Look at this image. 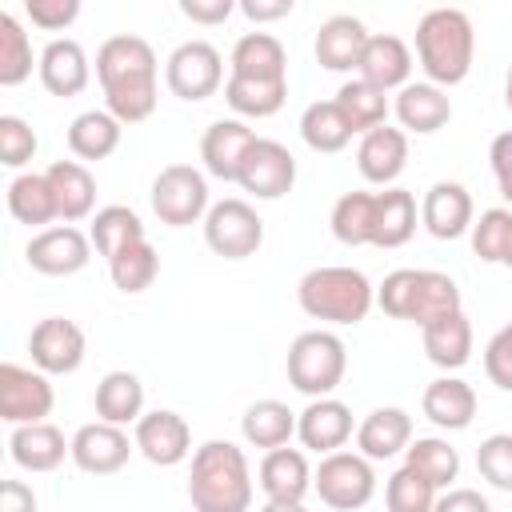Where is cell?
<instances>
[{"mask_svg":"<svg viewBox=\"0 0 512 512\" xmlns=\"http://www.w3.org/2000/svg\"><path fill=\"white\" fill-rule=\"evenodd\" d=\"M8 452L24 472H52L64 464V456H72V440H64V432L48 420L40 424H20L8 436Z\"/></svg>","mask_w":512,"mask_h":512,"instance_id":"484cf974","label":"cell"},{"mask_svg":"<svg viewBox=\"0 0 512 512\" xmlns=\"http://www.w3.org/2000/svg\"><path fill=\"white\" fill-rule=\"evenodd\" d=\"M496 184H500V196L512 204V176H508V180H496Z\"/></svg>","mask_w":512,"mask_h":512,"instance_id":"91938a15","label":"cell"},{"mask_svg":"<svg viewBox=\"0 0 512 512\" xmlns=\"http://www.w3.org/2000/svg\"><path fill=\"white\" fill-rule=\"evenodd\" d=\"M404 464L416 468L424 480H432L436 488H448L460 476V452L444 440V436H416L404 448Z\"/></svg>","mask_w":512,"mask_h":512,"instance_id":"b9f144b4","label":"cell"},{"mask_svg":"<svg viewBox=\"0 0 512 512\" xmlns=\"http://www.w3.org/2000/svg\"><path fill=\"white\" fill-rule=\"evenodd\" d=\"M344 368H348V348L336 332L312 328L300 332L288 348V384L312 400L332 396L344 380Z\"/></svg>","mask_w":512,"mask_h":512,"instance_id":"8992f818","label":"cell"},{"mask_svg":"<svg viewBox=\"0 0 512 512\" xmlns=\"http://www.w3.org/2000/svg\"><path fill=\"white\" fill-rule=\"evenodd\" d=\"M32 76V40L12 12H0V84L16 88Z\"/></svg>","mask_w":512,"mask_h":512,"instance_id":"f6af8a7d","label":"cell"},{"mask_svg":"<svg viewBox=\"0 0 512 512\" xmlns=\"http://www.w3.org/2000/svg\"><path fill=\"white\" fill-rule=\"evenodd\" d=\"M296 436L304 448L328 456V452H340L352 436V408L336 396H320V400H308L304 412H296Z\"/></svg>","mask_w":512,"mask_h":512,"instance_id":"d6986e66","label":"cell"},{"mask_svg":"<svg viewBox=\"0 0 512 512\" xmlns=\"http://www.w3.org/2000/svg\"><path fill=\"white\" fill-rule=\"evenodd\" d=\"M24 256L40 276H76L92 260V236L72 224H52L28 240Z\"/></svg>","mask_w":512,"mask_h":512,"instance_id":"5bb4252c","label":"cell"},{"mask_svg":"<svg viewBox=\"0 0 512 512\" xmlns=\"http://www.w3.org/2000/svg\"><path fill=\"white\" fill-rule=\"evenodd\" d=\"M232 0H180V12L192 24H224L232 16Z\"/></svg>","mask_w":512,"mask_h":512,"instance_id":"f5cc1de1","label":"cell"},{"mask_svg":"<svg viewBox=\"0 0 512 512\" xmlns=\"http://www.w3.org/2000/svg\"><path fill=\"white\" fill-rule=\"evenodd\" d=\"M300 136H304V144H308L312 152L332 156V152H344L356 132H352V124L344 120V112H340L336 100H312V104L300 112Z\"/></svg>","mask_w":512,"mask_h":512,"instance_id":"8d00e7d4","label":"cell"},{"mask_svg":"<svg viewBox=\"0 0 512 512\" xmlns=\"http://www.w3.org/2000/svg\"><path fill=\"white\" fill-rule=\"evenodd\" d=\"M488 164H492L496 180H508V176H512V128L500 132V136H492V144H488Z\"/></svg>","mask_w":512,"mask_h":512,"instance_id":"9f6ffc18","label":"cell"},{"mask_svg":"<svg viewBox=\"0 0 512 512\" xmlns=\"http://www.w3.org/2000/svg\"><path fill=\"white\" fill-rule=\"evenodd\" d=\"M28 352H32V364L44 372V376H68L84 364V352H88V340L80 332L76 320H64V316H44L32 332H28Z\"/></svg>","mask_w":512,"mask_h":512,"instance_id":"4fadbf2b","label":"cell"},{"mask_svg":"<svg viewBox=\"0 0 512 512\" xmlns=\"http://www.w3.org/2000/svg\"><path fill=\"white\" fill-rule=\"evenodd\" d=\"M132 452H136V440H128L124 428L104 424V420L84 424L72 436V464L80 472H88V476H112V472H120Z\"/></svg>","mask_w":512,"mask_h":512,"instance_id":"2e32d148","label":"cell"},{"mask_svg":"<svg viewBox=\"0 0 512 512\" xmlns=\"http://www.w3.org/2000/svg\"><path fill=\"white\" fill-rule=\"evenodd\" d=\"M96 416L104 424H116V428L136 424L144 416V384H140V376L124 372V368L108 372L96 384Z\"/></svg>","mask_w":512,"mask_h":512,"instance_id":"836d02e7","label":"cell"},{"mask_svg":"<svg viewBox=\"0 0 512 512\" xmlns=\"http://www.w3.org/2000/svg\"><path fill=\"white\" fill-rule=\"evenodd\" d=\"M188 500L196 512H248L252 472L244 448H236L232 440H204L192 452Z\"/></svg>","mask_w":512,"mask_h":512,"instance_id":"7a4b0ae2","label":"cell"},{"mask_svg":"<svg viewBox=\"0 0 512 512\" xmlns=\"http://www.w3.org/2000/svg\"><path fill=\"white\" fill-rule=\"evenodd\" d=\"M476 468L480 476L500 488V492H512V432H492L480 440L476 448Z\"/></svg>","mask_w":512,"mask_h":512,"instance_id":"7dc6e473","label":"cell"},{"mask_svg":"<svg viewBox=\"0 0 512 512\" xmlns=\"http://www.w3.org/2000/svg\"><path fill=\"white\" fill-rule=\"evenodd\" d=\"M256 144V132L244 124V120H212L200 136V160H204V172L216 176V180H232L240 176V164L248 156V148Z\"/></svg>","mask_w":512,"mask_h":512,"instance_id":"ac0fdd59","label":"cell"},{"mask_svg":"<svg viewBox=\"0 0 512 512\" xmlns=\"http://www.w3.org/2000/svg\"><path fill=\"white\" fill-rule=\"evenodd\" d=\"M416 232V200L408 188H384L376 192V228H372V244L376 248H400L408 244Z\"/></svg>","mask_w":512,"mask_h":512,"instance_id":"e575fe53","label":"cell"},{"mask_svg":"<svg viewBox=\"0 0 512 512\" xmlns=\"http://www.w3.org/2000/svg\"><path fill=\"white\" fill-rule=\"evenodd\" d=\"M88 236H92V248H96L104 260H112V256H120L124 248L148 240L140 216H136L128 204H108V208H100V212L92 216V232H88Z\"/></svg>","mask_w":512,"mask_h":512,"instance_id":"74e56055","label":"cell"},{"mask_svg":"<svg viewBox=\"0 0 512 512\" xmlns=\"http://www.w3.org/2000/svg\"><path fill=\"white\" fill-rule=\"evenodd\" d=\"M296 4L292 0H240V12L252 20V24H268V20H280L288 16Z\"/></svg>","mask_w":512,"mask_h":512,"instance_id":"11a10c76","label":"cell"},{"mask_svg":"<svg viewBox=\"0 0 512 512\" xmlns=\"http://www.w3.org/2000/svg\"><path fill=\"white\" fill-rule=\"evenodd\" d=\"M472 252L484 264L512 268V208H488L472 220Z\"/></svg>","mask_w":512,"mask_h":512,"instance_id":"7bdbcfd3","label":"cell"},{"mask_svg":"<svg viewBox=\"0 0 512 512\" xmlns=\"http://www.w3.org/2000/svg\"><path fill=\"white\" fill-rule=\"evenodd\" d=\"M8 212L12 220L28 224V228H40L60 220V208H56V192L48 184V172H20L12 184H8Z\"/></svg>","mask_w":512,"mask_h":512,"instance_id":"d6a6232c","label":"cell"},{"mask_svg":"<svg viewBox=\"0 0 512 512\" xmlns=\"http://www.w3.org/2000/svg\"><path fill=\"white\" fill-rule=\"evenodd\" d=\"M40 140L32 132L28 120L20 116H0V164L4 168H24L32 156H36Z\"/></svg>","mask_w":512,"mask_h":512,"instance_id":"c3c4849f","label":"cell"},{"mask_svg":"<svg viewBox=\"0 0 512 512\" xmlns=\"http://www.w3.org/2000/svg\"><path fill=\"white\" fill-rule=\"evenodd\" d=\"M156 52L144 36H108L96 52V80L104 88V108L120 124H140L156 112Z\"/></svg>","mask_w":512,"mask_h":512,"instance_id":"6da1fadb","label":"cell"},{"mask_svg":"<svg viewBox=\"0 0 512 512\" xmlns=\"http://www.w3.org/2000/svg\"><path fill=\"white\" fill-rule=\"evenodd\" d=\"M124 124L108 108H88L68 124V148L76 160H108L120 148Z\"/></svg>","mask_w":512,"mask_h":512,"instance_id":"1f68e13d","label":"cell"},{"mask_svg":"<svg viewBox=\"0 0 512 512\" xmlns=\"http://www.w3.org/2000/svg\"><path fill=\"white\" fill-rule=\"evenodd\" d=\"M56 404V392L40 368H24L4 360L0 364V416L20 428V424H40Z\"/></svg>","mask_w":512,"mask_h":512,"instance_id":"8fae6325","label":"cell"},{"mask_svg":"<svg viewBox=\"0 0 512 512\" xmlns=\"http://www.w3.org/2000/svg\"><path fill=\"white\" fill-rule=\"evenodd\" d=\"M260 512H304V504H276V500H268Z\"/></svg>","mask_w":512,"mask_h":512,"instance_id":"6f0895ef","label":"cell"},{"mask_svg":"<svg viewBox=\"0 0 512 512\" xmlns=\"http://www.w3.org/2000/svg\"><path fill=\"white\" fill-rule=\"evenodd\" d=\"M0 512H36V492L24 480L0 484Z\"/></svg>","mask_w":512,"mask_h":512,"instance_id":"db71d44e","label":"cell"},{"mask_svg":"<svg viewBox=\"0 0 512 512\" xmlns=\"http://www.w3.org/2000/svg\"><path fill=\"white\" fill-rule=\"evenodd\" d=\"M24 12L36 28L44 32H60L80 16V0H24Z\"/></svg>","mask_w":512,"mask_h":512,"instance_id":"f907efd6","label":"cell"},{"mask_svg":"<svg viewBox=\"0 0 512 512\" xmlns=\"http://www.w3.org/2000/svg\"><path fill=\"white\" fill-rule=\"evenodd\" d=\"M48 184L56 192V208L64 224H76L84 216H92L96 208V180L80 160H56L48 164Z\"/></svg>","mask_w":512,"mask_h":512,"instance_id":"f546056e","label":"cell"},{"mask_svg":"<svg viewBox=\"0 0 512 512\" xmlns=\"http://www.w3.org/2000/svg\"><path fill=\"white\" fill-rule=\"evenodd\" d=\"M420 224L436 240H456V236L472 232V196H468V188L456 184V180H436L424 192Z\"/></svg>","mask_w":512,"mask_h":512,"instance_id":"44dd1931","label":"cell"},{"mask_svg":"<svg viewBox=\"0 0 512 512\" xmlns=\"http://www.w3.org/2000/svg\"><path fill=\"white\" fill-rule=\"evenodd\" d=\"M408 164V136L404 128H392V124H380L372 132L360 136L356 144V168L368 184H380V188H392L396 176L404 172Z\"/></svg>","mask_w":512,"mask_h":512,"instance_id":"ffe728a7","label":"cell"},{"mask_svg":"<svg viewBox=\"0 0 512 512\" xmlns=\"http://www.w3.org/2000/svg\"><path fill=\"white\" fill-rule=\"evenodd\" d=\"M476 32L468 12L460 8H432L416 24V60L436 88H452L472 72Z\"/></svg>","mask_w":512,"mask_h":512,"instance_id":"3957f363","label":"cell"},{"mask_svg":"<svg viewBox=\"0 0 512 512\" xmlns=\"http://www.w3.org/2000/svg\"><path fill=\"white\" fill-rule=\"evenodd\" d=\"M164 84L172 96H180L188 104L208 100L224 84V56L208 40H184L164 60Z\"/></svg>","mask_w":512,"mask_h":512,"instance_id":"30bf717a","label":"cell"},{"mask_svg":"<svg viewBox=\"0 0 512 512\" xmlns=\"http://www.w3.org/2000/svg\"><path fill=\"white\" fill-rule=\"evenodd\" d=\"M312 488L320 492V500L336 512H360L372 496H376V472L372 460L360 452H328L320 460V468L312 472Z\"/></svg>","mask_w":512,"mask_h":512,"instance_id":"ba28073f","label":"cell"},{"mask_svg":"<svg viewBox=\"0 0 512 512\" xmlns=\"http://www.w3.org/2000/svg\"><path fill=\"white\" fill-rule=\"evenodd\" d=\"M396 120L404 132H416V136H432L440 132L448 120H452V100L444 88L420 80V84H404L396 92V104H392Z\"/></svg>","mask_w":512,"mask_h":512,"instance_id":"cb8c5ba5","label":"cell"},{"mask_svg":"<svg viewBox=\"0 0 512 512\" xmlns=\"http://www.w3.org/2000/svg\"><path fill=\"white\" fill-rule=\"evenodd\" d=\"M376 304L392 320H412L416 328H428L432 320H444L460 308V288L448 272L436 268H396L376 288Z\"/></svg>","mask_w":512,"mask_h":512,"instance_id":"277c9868","label":"cell"},{"mask_svg":"<svg viewBox=\"0 0 512 512\" xmlns=\"http://www.w3.org/2000/svg\"><path fill=\"white\" fill-rule=\"evenodd\" d=\"M336 104H340V112H344V120L352 124V132H372V128H380V124H388V112H392V104H388V92H380V88H372L368 80H344L340 84V92H336Z\"/></svg>","mask_w":512,"mask_h":512,"instance_id":"ab89813d","label":"cell"},{"mask_svg":"<svg viewBox=\"0 0 512 512\" xmlns=\"http://www.w3.org/2000/svg\"><path fill=\"white\" fill-rule=\"evenodd\" d=\"M436 492L440 488L432 480H424L416 468L400 464L384 484V504H388V512H432L436 508Z\"/></svg>","mask_w":512,"mask_h":512,"instance_id":"bcb514c9","label":"cell"},{"mask_svg":"<svg viewBox=\"0 0 512 512\" xmlns=\"http://www.w3.org/2000/svg\"><path fill=\"white\" fill-rule=\"evenodd\" d=\"M148 200H152L156 220L168 224V228H188V224L204 220L208 208H212L208 204V180L192 164H168V168H160L156 180H152Z\"/></svg>","mask_w":512,"mask_h":512,"instance_id":"52a82bcc","label":"cell"},{"mask_svg":"<svg viewBox=\"0 0 512 512\" xmlns=\"http://www.w3.org/2000/svg\"><path fill=\"white\" fill-rule=\"evenodd\" d=\"M420 408H424V416H428L436 428L460 432V428H468L472 416H476V392H472V384L460 380V376H440V380H432V384L424 388Z\"/></svg>","mask_w":512,"mask_h":512,"instance_id":"f1b7e54d","label":"cell"},{"mask_svg":"<svg viewBox=\"0 0 512 512\" xmlns=\"http://www.w3.org/2000/svg\"><path fill=\"white\" fill-rule=\"evenodd\" d=\"M296 300L312 320H328V324H360L372 304H376V288L360 268L348 264H324L300 276L296 284Z\"/></svg>","mask_w":512,"mask_h":512,"instance_id":"5b68a950","label":"cell"},{"mask_svg":"<svg viewBox=\"0 0 512 512\" xmlns=\"http://www.w3.org/2000/svg\"><path fill=\"white\" fill-rule=\"evenodd\" d=\"M228 76H240V80H288V52L272 32H244L228 52Z\"/></svg>","mask_w":512,"mask_h":512,"instance_id":"603a6c76","label":"cell"},{"mask_svg":"<svg viewBox=\"0 0 512 512\" xmlns=\"http://www.w3.org/2000/svg\"><path fill=\"white\" fill-rule=\"evenodd\" d=\"M504 104H508V112H512V64H508V76H504Z\"/></svg>","mask_w":512,"mask_h":512,"instance_id":"680465c9","label":"cell"},{"mask_svg":"<svg viewBox=\"0 0 512 512\" xmlns=\"http://www.w3.org/2000/svg\"><path fill=\"white\" fill-rule=\"evenodd\" d=\"M236 184L256 196V200H280L284 192H292L296 184V156L280 144V140H268V136H256V144L248 148L244 164H240V176Z\"/></svg>","mask_w":512,"mask_h":512,"instance_id":"7c38bea8","label":"cell"},{"mask_svg":"<svg viewBox=\"0 0 512 512\" xmlns=\"http://www.w3.org/2000/svg\"><path fill=\"white\" fill-rule=\"evenodd\" d=\"M108 276H112V284L120 292L136 296V292L152 288V280L160 276V256H156V248L148 240H140V244H132V248H124L120 256L108 260Z\"/></svg>","mask_w":512,"mask_h":512,"instance_id":"ee69618b","label":"cell"},{"mask_svg":"<svg viewBox=\"0 0 512 512\" xmlns=\"http://www.w3.org/2000/svg\"><path fill=\"white\" fill-rule=\"evenodd\" d=\"M432 512H492V504L476 488H448L444 496H436Z\"/></svg>","mask_w":512,"mask_h":512,"instance_id":"816d5d0a","label":"cell"},{"mask_svg":"<svg viewBox=\"0 0 512 512\" xmlns=\"http://www.w3.org/2000/svg\"><path fill=\"white\" fill-rule=\"evenodd\" d=\"M412 444V416L396 404L372 408L356 428V448L368 460H392Z\"/></svg>","mask_w":512,"mask_h":512,"instance_id":"d4e9b609","label":"cell"},{"mask_svg":"<svg viewBox=\"0 0 512 512\" xmlns=\"http://www.w3.org/2000/svg\"><path fill=\"white\" fill-rule=\"evenodd\" d=\"M240 432L252 448H284L296 436V412L284 400H256L240 416Z\"/></svg>","mask_w":512,"mask_h":512,"instance_id":"d590c367","label":"cell"},{"mask_svg":"<svg viewBox=\"0 0 512 512\" xmlns=\"http://www.w3.org/2000/svg\"><path fill=\"white\" fill-rule=\"evenodd\" d=\"M368 28L360 16H348V12H336L328 16L320 28H316V40H312V52H316V64L328 68V72H352L360 68V56L368 48Z\"/></svg>","mask_w":512,"mask_h":512,"instance_id":"e0dca14e","label":"cell"},{"mask_svg":"<svg viewBox=\"0 0 512 512\" xmlns=\"http://www.w3.org/2000/svg\"><path fill=\"white\" fill-rule=\"evenodd\" d=\"M40 84L52 92V96H80L92 80V64H88V52L76 44V40H48L44 52H40Z\"/></svg>","mask_w":512,"mask_h":512,"instance_id":"7402d4cb","label":"cell"},{"mask_svg":"<svg viewBox=\"0 0 512 512\" xmlns=\"http://www.w3.org/2000/svg\"><path fill=\"white\" fill-rule=\"evenodd\" d=\"M356 72H360V80H368V84L380 88V92L404 88V84H412V80H408V76H412V52H408V44H404L400 36H392V32L368 36V48H364Z\"/></svg>","mask_w":512,"mask_h":512,"instance_id":"83f0119b","label":"cell"},{"mask_svg":"<svg viewBox=\"0 0 512 512\" xmlns=\"http://www.w3.org/2000/svg\"><path fill=\"white\" fill-rule=\"evenodd\" d=\"M260 488L276 504H304L312 488V468L300 448H272L260 460Z\"/></svg>","mask_w":512,"mask_h":512,"instance_id":"4316f807","label":"cell"},{"mask_svg":"<svg viewBox=\"0 0 512 512\" xmlns=\"http://www.w3.org/2000/svg\"><path fill=\"white\" fill-rule=\"evenodd\" d=\"M484 372L500 392H512V320L484 344Z\"/></svg>","mask_w":512,"mask_h":512,"instance_id":"681fc988","label":"cell"},{"mask_svg":"<svg viewBox=\"0 0 512 512\" xmlns=\"http://www.w3.org/2000/svg\"><path fill=\"white\" fill-rule=\"evenodd\" d=\"M420 340H424V356L444 372H456L472 360V324L464 312L432 320L428 328H420Z\"/></svg>","mask_w":512,"mask_h":512,"instance_id":"4dcf8cb0","label":"cell"},{"mask_svg":"<svg viewBox=\"0 0 512 512\" xmlns=\"http://www.w3.org/2000/svg\"><path fill=\"white\" fill-rule=\"evenodd\" d=\"M332 236L348 248L372 244V228H376V192H344L332 204Z\"/></svg>","mask_w":512,"mask_h":512,"instance_id":"60d3db41","label":"cell"},{"mask_svg":"<svg viewBox=\"0 0 512 512\" xmlns=\"http://www.w3.org/2000/svg\"><path fill=\"white\" fill-rule=\"evenodd\" d=\"M136 452L148 460V464H156V468H172V464H180V460H188V452H192V428H188V420L180 416V412H172V408H156V412H144L140 420H136Z\"/></svg>","mask_w":512,"mask_h":512,"instance_id":"9a60e30c","label":"cell"},{"mask_svg":"<svg viewBox=\"0 0 512 512\" xmlns=\"http://www.w3.org/2000/svg\"><path fill=\"white\" fill-rule=\"evenodd\" d=\"M224 100L236 116H252V120H264V116H276L288 100V80H240V76H228L224 80Z\"/></svg>","mask_w":512,"mask_h":512,"instance_id":"f35d334b","label":"cell"},{"mask_svg":"<svg viewBox=\"0 0 512 512\" xmlns=\"http://www.w3.org/2000/svg\"><path fill=\"white\" fill-rule=\"evenodd\" d=\"M204 244L224 260H248L264 244V220L248 200H216L204 216Z\"/></svg>","mask_w":512,"mask_h":512,"instance_id":"9c48e42d","label":"cell"}]
</instances>
